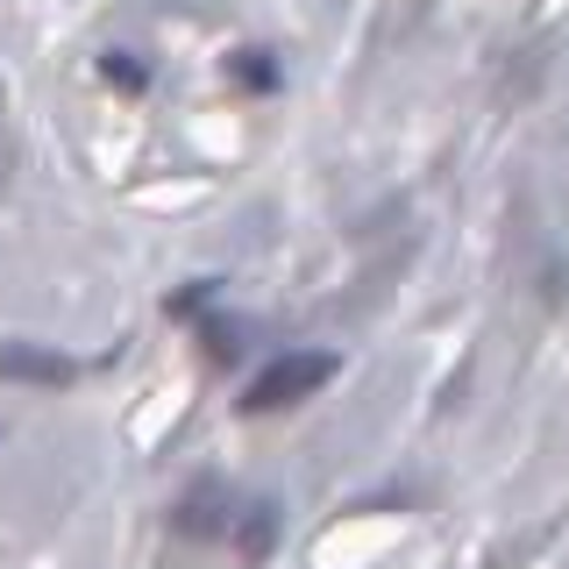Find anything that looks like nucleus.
Segmentation results:
<instances>
[{"instance_id": "f257e3e1", "label": "nucleus", "mask_w": 569, "mask_h": 569, "mask_svg": "<svg viewBox=\"0 0 569 569\" xmlns=\"http://www.w3.org/2000/svg\"><path fill=\"white\" fill-rule=\"evenodd\" d=\"M335 378V356L328 349H284L271 370H257L249 378V413H278V406H292V399H307V391H320Z\"/></svg>"}, {"instance_id": "f03ea898", "label": "nucleus", "mask_w": 569, "mask_h": 569, "mask_svg": "<svg viewBox=\"0 0 569 569\" xmlns=\"http://www.w3.org/2000/svg\"><path fill=\"white\" fill-rule=\"evenodd\" d=\"M0 378H36V385H64L71 363L64 356H36V349H0Z\"/></svg>"}, {"instance_id": "7ed1b4c3", "label": "nucleus", "mask_w": 569, "mask_h": 569, "mask_svg": "<svg viewBox=\"0 0 569 569\" xmlns=\"http://www.w3.org/2000/svg\"><path fill=\"white\" fill-rule=\"evenodd\" d=\"M271 527H278L271 506H249V527H242V548H249V556H263V548H271Z\"/></svg>"}]
</instances>
